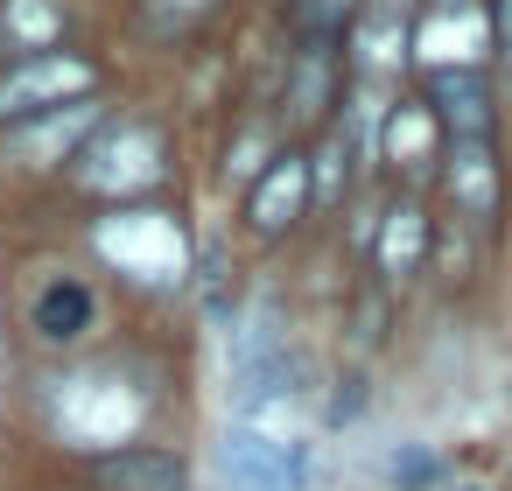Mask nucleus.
Segmentation results:
<instances>
[{
  "instance_id": "9d476101",
  "label": "nucleus",
  "mask_w": 512,
  "mask_h": 491,
  "mask_svg": "<svg viewBox=\"0 0 512 491\" xmlns=\"http://www.w3.org/2000/svg\"><path fill=\"white\" fill-rule=\"evenodd\" d=\"M484 43H491V8H477V0H428V22L414 29V50L435 71H477Z\"/></svg>"
},
{
  "instance_id": "5701e85b",
  "label": "nucleus",
  "mask_w": 512,
  "mask_h": 491,
  "mask_svg": "<svg viewBox=\"0 0 512 491\" xmlns=\"http://www.w3.org/2000/svg\"><path fill=\"white\" fill-rule=\"evenodd\" d=\"M491 43L512 57V0H491Z\"/></svg>"
},
{
  "instance_id": "aec40b11",
  "label": "nucleus",
  "mask_w": 512,
  "mask_h": 491,
  "mask_svg": "<svg viewBox=\"0 0 512 491\" xmlns=\"http://www.w3.org/2000/svg\"><path fill=\"white\" fill-rule=\"evenodd\" d=\"M435 477H442V456H435L428 442H400V449L386 456V484H393V491H428Z\"/></svg>"
},
{
  "instance_id": "6ab92c4d",
  "label": "nucleus",
  "mask_w": 512,
  "mask_h": 491,
  "mask_svg": "<svg viewBox=\"0 0 512 491\" xmlns=\"http://www.w3.org/2000/svg\"><path fill=\"white\" fill-rule=\"evenodd\" d=\"M309 183H316V204H337L351 190V134H323V148L309 155Z\"/></svg>"
},
{
  "instance_id": "f257e3e1",
  "label": "nucleus",
  "mask_w": 512,
  "mask_h": 491,
  "mask_svg": "<svg viewBox=\"0 0 512 491\" xmlns=\"http://www.w3.org/2000/svg\"><path fill=\"white\" fill-rule=\"evenodd\" d=\"M295 372H302V358H295V337H288V316H281V302H253V309H239V323L225 330V393H232V421H260L274 400H288L295 393Z\"/></svg>"
},
{
  "instance_id": "a211bd4d",
  "label": "nucleus",
  "mask_w": 512,
  "mask_h": 491,
  "mask_svg": "<svg viewBox=\"0 0 512 491\" xmlns=\"http://www.w3.org/2000/svg\"><path fill=\"white\" fill-rule=\"evenodd\" d=\"M211 15H218V0H141V29H148L155 43L190 36V29H204Z\"/></svg>"
},
{
  "instance_id": "ddd939ff",
  "label": "nucleus",
  "mask_w": 512,
  "mask_h": 491,
  "mask_svg": "<svg viewBox=\"0 0 512 491\" xmlns=\"http://www.w3.org/2000/svg\"><path fill=\"white\" fill-rule=\"evenodd\" d=\"M428 113L442 120L449 141H491V85H484V71H435Z\"/></svg>"
},
{
  "instance_id": "dca6fc26",
  "label": "nucleus",
  "mask_w": 512,
  "mask_h": 491,
  "mask_svg": "<svg viewBox=\"0 0 512 491\" xmlns=\"http://www.w3.org/2000/svg\"><path fill=\"white\" fill-rule=\"evenodd\" d=\"M57 43H64V8L57 0H0V50H8V64L43 57Z\"/></svg>"
},
{
  "instance_id": "b1692460",
  "label": "nucleus",
  "mask_w": 512,
  "mask_h": 491,
  "mask_svg": "<svg viewBox=\"0 0 512 491\" xmlns=\"http://www.w3.org/2000/svg\"><path fill=\"white\" fill-rule=\"evenodd\" d=\"M358 344H379V295H365V309H358V330H351Z\"/></svg>"
},
{
  "instance_id": "7ed1b4c3",
  "label": "nucleus",
  "mask_w": 512,
  "mask_h": 491,
  "mask_svg": "<svg viewBox=\"0 0 512 491\" xmlns=\"http://www.w3.org/2000/svg\"><path fill=\"white\" fill-rule=\"evenodd\" d=\"M218 477H225V491H309L316 484V442L274 435L260 421H232L218 442Z\"/></svg>"
},
{
  "instance_id": "2eb2a0df",
  "label": "nucleus",
  "mask_w": 512,
  "mask_h": 491,
  "mask_svg": "<svg viewBox=\"0 0 512 491\" xmlns=\"http://www.w3.org/2000/svg\"><path fill=\"white\" fill-rule=\"evenodd\" d=\"M337 106V50L309 36V50L288 71V120L295 127H323V113Z\"/></svg>"
},
{
  "instance_id": "1a4fd4ad",
  "label": "nucleus",
  "mask_w": 512,
  "mask_h": 491,
  "mask_svg": "<svg viewBox=\"0 0 512 491\" xmlns=\"http://www.w3.org/2000/svg\"><path fill=\"white\" fill-rule=\"evenodd\" d=\"M435 260V218L414 204V197H393L379 211V232H372V267L386 288H407L414 274H428Z\"/></svg>"
},
{
  "instance_id": "9b49d317",
  "label": "nucleus",
  "mask_w": 512,
  "mask_h": 491,
  "mask_svg": "<svg viewBox=\"0 0 512 491\" xmlns=\"http://www.w3.org/2000/svg\"><path fill=\"white\" fill-rule=\"evenodd\" d=\"M92 330H99V295H92L78 274H57V281H43V288L29 295V337H36V344L64 351V344H85Z\"/></svg>"
},
{
  "instance_id": "4468645a",
  "label": "nucleus",
  "mask_w": 512,
  "mask_h": 491,
  "mask_svg": "<svg viewBox=\"0 0 512 491\" xmlns=\"http://www.w3.org/2000/svg\"><path fill=\"white\" fill-rule=\"evenodd\" d=\"M351 50H358V78H386V71L407 64L414 29H407V15H393V8H358V22H351Z\"/></svg>"
},
{
  "instance_id": "0eeeda50",
  "label": "nucleus",
  "mask_w": 512,
  "mask_h": 491,
  "mask_svg": "<svg viewBox=\"0 0 512 491\" xmlns=\"http://www.w3.org/2000/svg\"><path fill=\"white\" fill-rule=\"evenodd\" d=\"M85 477H92V491H190L197 484L190 456L169 442H113V449L85 456Z\"/></svg>"
},
{
  "instance_id": "f3484780",
  "label": "nucleus",
  "mask_w": 512,
  "mask_h": 491,
  "mask_svg": "<svg viewBox=\"0 0 512 491\" xmlns=\"http://www.w3.org/2000/svg\"><path fill=\"white\" fill-rule=\"evenodd\" d=\"M386 155H393V169L407 162V169H428V162H442L449 155V134H442V120L428 113V106H393L386 113Z\"/></svg>"
},
{
  "instance_id": "412c9836",
  "label": "nucleus",
  "mask_w": 512,
  "mask_h": 491,
  "mask_svg": "<svg viewBox=\"0 0 512 491\" xmlns=\"http://www.w3.org/2000/svg\"><path fill=\"white\" fill-rule=\"evenodd\" d=\"M365 400H372V393H365V372L351 365V372H337V379H330V400H323V421H330V428H351V421L365 414Z\"/></svg>"
},
{
  "instance_id": "4be33fe9",
  "label": "nucleus",
  "mask_w": 512,
  "mask_h": 491,
  "mask_svg": "<svg viewBox=\"0 0 512 491\" xmlns=\"http://www.w3.org/2000/svg\"><path fill=\"white\" fill-rule=\"evenodd\" d=\"M295 8H302V29H309L316 43H330L344 22H358V8H365V0H295Z\"/></svg>"
},
{
  "instance_id": "f03ea898",
  "label": "nucleus",
  "mask_w": 512,
  "mask_h": 491,
  "mask_svg": "<svg viewBox=\"0 0 512 491\" xmlns=\"http://www.w3.org/2000/svg\"><path fill=\"white\" fill-rule=\"evenodd\" d=\"M92 246L141 288H176L190 274V239L176 225V211L162 204H127V211H106L92 225Z\"/></svg>"
},
{
  "instance_id": "f8f14e48",
  "label": "nucleus",
  "mask_w": 512,
  "mask_h": 491,
  "mask_svg": "<svg viewBox=\"0 0 512 491\" xmlns=\"http://www.w3.org/2000/svg\"><path fill=\"white\" fill-rule=\"evenodd\" d=\"M442 162H449V169H442V190H449L456 218L491 225V218H498V162H491V141H449Z\"/></svg>"
},
{
  "instance_id": "20e7f679",
  "label": "nucleus",
  "mask_w": 512,
  "mask_h": 491,
  "mask_svg": "<svg viewBox=\"0 0 512 491\" xmlns=\"http://www.w3.org/2000/svg\"><path fill=\"white\" fill-rule=\"evenodd\" d=\"M169 169H162V134L148 127V120H120V127H99L85 148H78V169H71V183L78 190H120V197H134V190H155Z\"/></svg>"
},
{
  "instance_id": "423d86ee",
  "label": "nucleus",
  "mask_w": 512,
  "mask_h": 491,
  "mask_svg": "<svg viewBox=\"0 0 512 491\" xmlns=\"http://www.w3.org/2000/svg\"><path fill=\"white\" fill-rule=\"evenodd\" d=\"M99 127H106V99H99V92H92V99H71V106H57V113H43V120H22V127L0 134V162L22 169V176H43V169H57V162H78V148H85Z\"/></svg>"
},
{
  "instance_id": "39448f33",
  "label": "nucleus",
  "mask_w": 512,
  "mask_h": 491,
  "mask_svg": "<svg viewBox=\"0 0 512 491\" xmlns=\"http://www.w3.org/2000/svg\"><path fill=\"white\" fill-rule=\"evenodd\" d=\"M99 92V64L71 57V50H43V57H22L0 71V127H22V120H43L71 99H92Z\"/></svg>"
},
{
  "instance_id": "393cba45",
  "label": "nucleus",
  "mask_w": 512,
  "mask_h": 491,
  "mask_svg": "<svg viewBox=\"0 0 512 491\" xmlns=\"http://www.w3.org/2000/svg\"><path fill=\"white\" fill-rule=\"evenodd\" d=\"M456 491H484V484H456Z\"/></svg>"
},
{
  "instance_id": "6e6552de",
  "label": "nucleus",
  "mask_w": 512,
  "mask_h": 491,
  "mask_svg": "<svg viewBox=\"0 0 512 491\" xmlns=\"http://www.w3.org/2000/svg\"><path fill=\"white\" fill-rule=\"evenodd\" d=\"M309 211H316L309 155H302V148H281V155L260 169V183L246 190V225H253L260 239H281V232H295Z\"/></svg>"
}]
</instances>
